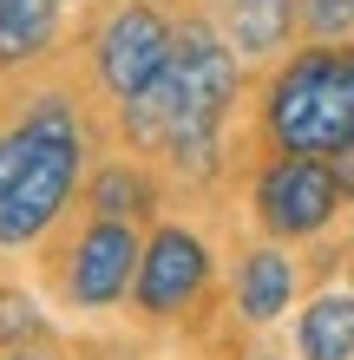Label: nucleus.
Segmentation results:
<instances>
[{"label": "nucleus", "mask_w": 354, "mask_h": 360, "mask_svg": "<svg viewBox=\"0 0 354 360\" xmlns=\"http://www.w3.org/2000/svg\"><path fill=\"white\" fill-rule=\"evenodd\" d=\"M328 171H335V184H341V197H354V138L341 144L335 158H328Z\"/></svg>", "instance_id": "f3484780"}, {"label": "nucleus", "mask_w": 354, "mask_h": 360, "mask_svg": "<svg viewBox=\"0 0 354 360\" xmlns=\"http://www.w3.org/2000/svg\"><path fill=\"white\" fill-rule=\"evenodd\" d=\"M302 27L315 33V46H341L354 33V0H302Z\"/></svg>", "instance_id": "4468645a"}, {"label": "nucleus", "mask_w": 354, "mask_h": 360, "mask_svg": "<svg viewBox=\"0 0 354 360\" xmlns=\"http://www.w3.org/2000/svg\"><path fill=\"white\" fill-rule=\"evenodd\" d=\"M171 46H177V27H164L158 7H118L106 27H99V79H106V92L138 98L151 92L164 72H171Z\"/></svg>", "instance_id": "7ed1b4c3"}, {"label": "nucleus", "mask_w": 354, "mask_h": 360, "mask_svg": "<svg viewBox=\"0 0 354 360\" xmlns=\"http://www.w3.org/2000/svg\"><path fill=\"white\" fill-rule=\"evenodd\" d=\"M27 158H33V131L27 124H13L7 138H0V197L20 184V171H27Z\"/></svg>", "instance_id": "dca6fc26"}, {"label": "nucleus", "mask_w": 354, "mask_h": 360, "mask_svg": "<svg viewBox=\"0 0 354 360\" xmlns=\"http://www.w3.org/2000/svg\"><path fill=\"white\" fill-rule=\"evenodd\" d=\"M7 360H46V354H27V347H20V354H7Z\"/></svg>", "instance_id": "a211bd4d"}, {"label": "nucleus", "mask_w": 354, "mask_h": 360, "mask_svg": "<svg viewBox=\"0 0 354 360\" xmlns=\"http://www.w3.org/2000/svg\"><path fill=\"white\" fill-rule=\"evenodd\" d=\"M289 295H296V269H289L282 249L243 256V269H236V308H243V321H276V314L289 308Z\"/></svg>", "instance_id": "1a4fd4ad"}, {"label": "nucleus", "mask_w": 354, "mask_h": 360, "mask_svg": "<svg viewBox=\"0 0 354 360\" xmlns=\"http://www.w3.org/2000/svg\"><path fill=\"white\" fill-rule=\"evenodd\" d=\"M171 86H177V118H210L223 124L236 98V53L230 39H217V27H177V46H171Z\"/></svg>", "instance_id": "423d86ee"}, {"label": "nucleus", "mask_w": 354, "mask_h": 360, "mask_svg": "<svg viewBox=\"0 0 354 360\" xmlns=\"http://www.w3.org/2000/svg\"><path fill=\"white\" fill-rule=\"evenodd\" d=\"M203 282H210V249H203L191 229H177V223H164L151 243L138 249V275H132V302L144 314H177V308H191Z\"/></svg>", "instance_id": "39448f33"}, {"label": "nucleus", "mask_w": 354, "mask_h": 360, "mask_svg": "<svg viewBox=\"0 0 354 360\" xmlns=\"http://www.w3.org/2000/svg\"><path fill=\"white\" fill-rule=\"evenodd\" d=\"M269 138L282 158H335L354 138V46H302L269 86Z\"/></svg>", "instance_id": "f257e3e1"}, {"label": "nucleus", "mask_w": 354, "mask_h": 360, "mask_svg": "<svg viewBox=\"0 0 354 360\" xmlns=\"http://www.w3.org/2000/svg\"><path fill=\"white\" fill-rule=\"evenodd\" d=\"M151 177L138 171V164H99L92 171V217H106V223H138V217H151Z\"/></svg>", "instance_id": "f8f14e48"}, {"label": "nucleus", "mask_w": 354, "mask_h": 360, "mask_svg": "<svg viewBox=\"0 0 354 360\" xmlns=\"http://www.w3.org/2000/svg\"><path fill=\"white\" fill-rule=\"evenodd\" d=\"M138 7H158V0H138Z\"/></svg>", "instance_id": "6ab92c4d"}, {"label": "nucleus", "mask_w": 354, "mask_h": 360, "mask_svg": "<svg viewBox=\"0 0 354 360\" xmlns=\"http://www.w3.org/2000/svg\"><path fill=\"white\" fill-rule=\"evenodd\" d=\"M296 20H302V0H230L223 7V33H230L236 59H269L289 46Z\"/></svg>", "instance_id": "6e6552de"}, {"label": "nucleus", "mask_w": 354, "mask_h": 360, "mask_svg": "<svg viewBox=\"0 0 354 360\" xmlns=\"http://www.w3.org/2000/svg\"><path fill=\"white\" fill-rule=\"evenodd\" d=\"M59 0H0V66H27L53 39Z\"/></svg>", "instance_id": "9b49d317"}, {"label": "nucleus", "mask_w": 354, "mask_h": 360, "mask_svg": "<svg viewBox=\"0 0 354 360\" xmlns=\"http://www.w3.org/2000/svg\"><path fill=\"white\" fill-rule=\"evenodd\" d=\"M33 334H39V308L27 295H0V347L20 354V341H33Z\"/></svg>", "instance_id": "2eb2a0df"}, {"label": "nucleus", "mask_w": 354, "mask_h": 360, "mask_svg": "<svg viewBox=\"0 0 354 360\" xmlns=\"http://www.w3.org/2000/svg\"><path fill=\"white\" fill-rule=\"evenodd\" d=\"M296 354L302 360H354V295H322L296 321Z\"/></svg>", "instance_id": "9d476101"}, {"label": "nucleus", "mask_w": 354, "mask_h": 360, "mask_svg": "<svg viewBox=\"0 0 354 360\" xmlns=\"http://www.w3.org/2000/svg\"><path fill=\"white\" fill-rule=\"evenodd\" d=\"M256 210L276 236H315V229L335 223L341 184L322 158H276L256 184Z\"/></svg>", "instance_id": "20e7f679"}, {"label": "nucleus", "mask_w": 354, "mask_h": 360, "mask_svg": "<svg viewBox=\"0 0 354 360\" xmlns=\"http://www.w3.org/2000/svg\"><path fill=\"white\" fill-rule=\"evenodd\" d=\"M171 124H177V86H171V72H164L151 92L125 98V138H132V144H164Z\"/></svg>", "instance_id": "ddd939ff"}, {"label": "nucleus", "mask_w": 354, "mask_h": 360, "mask_svg": "<svg viewBox=\"0 0 354 360\" xmlns=\"http://www.w3.org/2000/svg\"><path fill=\"white\" fill-rule=\"evenodd\" d=\"M132 275H138V236H132V223H106V217H99V223L79 229V243L66 256V288H72L79 308L118 302V295L132 288Z\"/></svg>", "instance_id": "0eeeda50"}, {"label": "nucleus", "mask_w": 354, "mask_h": 360, "mask_svg": "<svg viewBox=\"0 0 354 360\" xmlns=\"http://www.w3.org/2000/svg\"><path fill=\"white\" fill-rule=\"evenodd\" d=\"M27 131H33V158L20 171V184L0 197V249H20L39 229H53V217L66 210L72 184H79V118H72V105L39 98L27 112Z\"/></svg>", "instance_id": "f03ea898"}]
</instances>
